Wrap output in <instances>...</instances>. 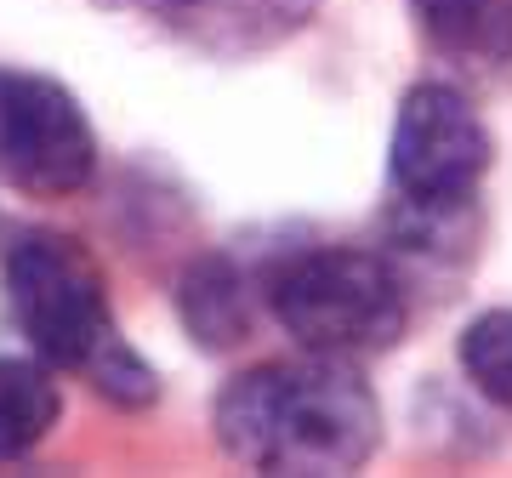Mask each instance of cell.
<instances>
[{
	"label": "cell",
	"mask_w": 512,
	"mask_h": 478,
	"mask_svg": "<svg viewBox=\"0 0 512 478\" xmlns=\"http://www.w3.org/2000/svg\"><path fill=\"white\" fill-rule=\"evenodd\" d=\"M165 35H177L194 52L211 57H251L291 40L313 18L319 0H120Z\"/></svg>",
	"instance_id": "cell-6"
},
{
	"label": "cell",
	"mask_w": 512,
	"mask_h": 478,
	"mask_svg": "<svg viewBox=\"0 0 512 478\" xmlns=\"http://www.w3.org/2000/svg\"><path fill=\"white\" fill-rule=\"evenodd\" d=\"M222 450L256 473H353L382 433V410L348 359L313 353L302 365H262L217 405Z\"/></svg>",
	"instance_id": "cell-1"
},
{
	"label": "cell",
	"mask_w": 512,
	"mask_h": 478,
	"mask_svg": "<svg viewBox=\"0 0 512 478\" xmlns=\"http://www.w3.org/2000/svg\"><path fill=\"white\" fill-rule=\"evenodd\" d=\"M410 18L450 57L467 63L512 57V0H410Z\"/></svg>",
	"instance_id": "cell-7"
},
{
	"label": "cell",
	"mask_w": 512,
	"mask_h": 478,
	"mask_svg": "<svg viewBox=\"0 0 512 478\" xmlns=\"http://www.w3.org/2000/svg\"><path fill=\"white\" fill-rule=\"evenodd\" d=\"M6 308L23 342L57 370L92 376L114 405H148L154 376L137 353L114 336L109 291L97 262L63 234H29L6 257Z\"/></svg>",
	"instance_id": "cell-2"
},
{
	"label": "cell",
	"mask_w": 512,
	"mask_h": 478,
	"mask_svg": "<svg viewBox=\"0 0 512 478\" xmlns=\"http://www.w3.org/2000/svg\"><path fill=\"white\" fill-rule=\"evenodd\" d=\"M97 171V137L57 80L0 69V183L63 200Z\"/></svg>",
	"instance_id": "cell-4"
},
{
	"label": "cell",
	"mask_w": 512,
	"mask_h": 478,
	"mask_svg": "<svg viewBox=\"0 0 512 478\" xmlns=\"http://www.w3.org/2000/svg\"><path fill=\"white\" fill-rule=\"evenodd\" d=\"M183 313L188 325L200 331L205 348H228V342H239L245 336V291H239L234 268H222V262H211V268H200V274L183 285Z\"/></svg>",
	"instance_id": "cell-9"
},
{
	"label": "cell",
	"mask_w": 512,
	"mask_h": 478,
	"mask_svg": "<svg viewBox=\"0 0 512 478\" xmlns=\"http://www.w3.org/2000/svg\"><path fill=\"white\" fill-rule=\"evenodd\" d=\"M490 166V137L473 103L450 86H416L393 126V188L416 217H450L473 200Z\"/></svg>",
	"instance_id": "cell-5"
},
{
	"label": "cell",
	"mask_w": 512,
	"mask_h": 478,
	"mask_svg": "<svg viewBox=\"0 0 512 478\" xmlns=\"http://www.w3.org/2000/svg\"><path fill=\"white\" fill-rule=\"evenodd\" d=\"M461 370L473 376V387L495 405H512V308L484 313L461 336Z\"/></svg>",
	"instance_id": "cell-10"
},
{
	"label": "cell",
	"mask_w": 512,
	"mask_h": 478,
	"mask_svg": "<svg viewBox=\"0 0 512 478\" xmlns=\"http://www.w3.org/2000/svg\"><path fill=\"white\" fill-rule=\"evenodd\" d=\"M57 422V387L29 359H0V461L35 450Z\"/></svg>",
	"instance_id": "cell-8"
},
{
	"label": "cell",
	"mask_w": 512,
	"mask_h": 478,
	"mask_svg": "<svg viewBox=\"0 0 512 478\" xmlns=\"http://www.w3.org/2000/svg\"><path fill=\"white\" fill-rule=\"evenodd\" d=\"M274 313L308 353L359 359L399 342L404 285L370 251H313L274 279Z\"/></svg>",
	"instance_id": "cell-3"
}]
</instances>
